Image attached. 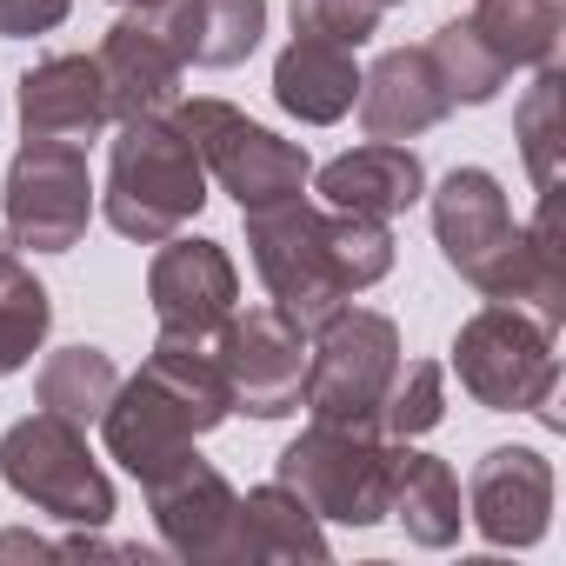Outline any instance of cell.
Wrapping results in <instances>:
<instances>
[{
  "instance_id": "44dd1931",
  "label": "cell",
  "mask_w": 566,
  "mask_h": 566,
  "mask_svg": "<svg viewBox=\"0 0 566 566\" xmlns=\"http://www.w3.org/2000/svg\"><path fill=\"white\" fill-rule=\"evenodd\" d=\"M147 21L187 67H240L266 34V0H160Z\"/></svg>"
},
{
  "instance_id": "d4e9b609",
  "label": "cell",
  "mask_w": 566,
  "mask_h": 566,
  "mask_svg": "<svg viewBox=\"0 0 566 566\" xmlns=\"http://www.w3.org/2000/svg\"><path fill=\"white\" fill-rule=\"evenodd\" d=\"M513 140H520V160H526L533 187L539 193H559V160H566V67L559 61H546L533 74V87L520 94Z\"/></svg>"
},
{
  "instance_id": "f546056e",
  "label": "cell",
  "mask_w": 566,
  "mask_h": 566,
  "mask_svg": "<svg viewBox=\"0 0 566 566\" xmlns=\"http://www.w3.org/2000/svg\"><path fill=\"white\" fill-rule=\"evenodd\" d=\"M294 34L307 41H334V48H367L380 34V0H287Z\"/></svg>"
},
{
  "instance_id": "2e32d148",
  "label": "cell",
  "mask_w": 566,
  "mask_h": 566,
  "mask_svg": "<svg viewBox=\"0 0 566 566\" xmlns=\"http://www.w3.org/2000/svg\"><path fill=\"white\" fill-rule=\"evenodd\" d=\"M94 67H101V87H107L114 120L174 114V101H180V74H187V61L174 54V41H167L147 14H120V21L101 34Z\"/></svg>"
},
{
  "instance_id": "836d02e7",
  "label": "cell",
  "mask_w": 566,
  "mask_h": 566,
  "mask_svg": "<svg viewBox=\"0 0 566 566\" xmlns=\"http://www.w3.org/2000/svg\"><path fill=\"white\" fill-rule=\"evenodd\" d=\"M380 8H400V0H380Z\"/></svg>"
},
{
  "instance_id": "4dcf8cb0",
  "label": "cell",
  "mask_w": 566,
  "mask_h": 566,
  "mask_svg": "<svg viewBox=\"0 0 566 566\" xmlns=\"http://www.w3.org/2000/svg\"><path fill=\"white\" fill-rule=\"evenodd\" d=\"M67 14H74V0H0V34L34 41V34H54Z\"/></svg>"
},
{
  "instance_id": "3957f363",
  "label": "cell",
  "mask_w": 566,
  "mask_h": 566,
  "mask_svg": "<svg viewBox=\"0 0 566 566\" xmlns=\"http://www.w3.org/2000/svg\"><path fill=\"white\" fill-rule=\"evenodd\" d=\"M207 207V167L193 154V140L174 127V114H140L120 120L114 147H107V187H101V213L120 240L160 247L167 233H180L193 213Z\"/></svg>"
},
{
  "instance_id": "603a6c76",
  "label": "cell",
  "mask_w": 566,
  "mask_h": 566,
  "mask_svg": "<svg viewBox=\"0 0 566 566\" xmlns=\"http://www.w3.org/2000/svg\"><path fill=\"white\" fill-rule=\"evenodd\" d=\"M467 21H473V34L506 67L559 61V34H566V8H559V0H473Z\"/></svg>"
},
{
  "instance_id": "6da1fadb",
  "label": "cell",
  "mask_w": 566,
  "mask_h": 566,
  "mask_svg": "<svg viewBox=\"0 0 566 566\" xmlns=\"http://www.w3.org/2000/svg\"><path fill=\"white\" fill-rule=\"evenodd\" d=\"M427 200H433L440 260L473 294L513 301L553 334L566 327V260H559V227H553L559 193H539V213L520 227L506 207V187L486 167H453Z\"/></svg>"
},
{
  "instance_id": "f1b7e54d",
  "label": "cell",
  "mask_w": 566,
  "mask_h": 566,
  "mask_svg": "<svg viewBox=\"0 0 566 566\" xmlns=\"http://www.w3.org/2000/svg\"><path fill=\"white\" fill-rule=\"evenodd\" d=\"M327 240H334V266L354 294H367L374 280L394 273V227L367 220V213H334L327 207Z\"/></svg>"
},
{
  "instance_id": "30bf717a",
  "label": "cell",
  "mask_w": 566,
  "mask_h": 566,
  "mask_svg": "<svg viewBox=\"0 0 566 566\" xmlns=\"http://www.w3.org/2000/svg\"><path fill=\"white\" fill-rule=\"evenodd\" d=\"M0 227L14 247L34 253H74L87 240L94 220V174H87V147H54V140H21V154L8 160L0 180Z\"/></svg>"
},
{
  "instance_id": "d6986e66",
  "label": "cell",
  "mask_w": 566,
  "mask_h": 566,
  "mask_svg": "<svg viewBox=\"0 0 566 566\" xmlns=\"http://www.w3.org/2000/svg\"><path fill=\"white\" fill-rule=\"evenodd\" d=\"M334 546H327V526H321V513L294 493V486H280V480H266V486H253V493H240V506H233V533H227V559L220 566H266V559H327Z\"/></svg>"
},
{
  "instance_id": "9c48e42d",
  "label": "cell",
  "mask_w": 566,
  "mask_h": 566,
  "mask_svg": "<svg viewBox=\"0 0 566 566\" xmlns=\"http://www.w3.org/2000/svg\"><path fill=\"white\" fill-rule=\"evenodd\" d=\"M174 127L193 140L200 167L240 200V207H266V200H287L314 180V160L301 140H280L273 127L247 120L233 101H213V94H193V101H174Z\"/></svg>"
},
{
  "instance_id": "277c9868",
  "label": "cell",
  "mask_w": 566,
  "mask_h": 566,
  "mask_svg": "<svg viewBox=\"0 0 566 566\" xmlns=\"http://www.w3.org/2000/svg\"><path fill=\"white\" fill-rule=\"evenodd\" d=\"M453 374H460L467 400L486 407V413H539V427H553V433L566 427L559 420L553 327H539L513 301H486L473 321H460V334H453Z\"/></svg>"
},
{
  "instance_id": "8fae6325",
  "label": "cell",
  "mask_w": 566,
  "mask_h": 566,
  "mask_svg": "<svg viewBox=\"0 0 566 566\" xmlns=\"http://www.w3.org/2000/svg\"><path fill=\"white\" fill-rule=\"evenodd\" d=\"M213 354L227 367V387H233V413L247 420H287L301 407V374H307V334L280 314L273 301L266 307H233L227 327L213 334Z\"/></svg>"
},
{
  "instance_id": "7a4b0ae2",
  "label": "cell",
  "mask_w": 566,
  "mask_h": 566,
  "mask_svg": "<svg viewBox=\"0 0 566 566\" xmlns=\"http://www.w3.org/2000/svg\"><path fill=\"white\" fill-rule=\"evenodd\" d=\"M227 413H233V387H227V367H220L213 340H174V334H160L154 354H147V367L114 387V400L101 413V433H107V453L147 486L200 433H213Z\"/></svg>"
},
{
  "instance_id": "83f0119b",
  "label": "cell",
  "mask_w": 566,
  "mask_h": 566,
  "mask_svg": "<svg viewBox=\"0 0 566 566\" xmlns=\"http://www.w3.org/2000/svg\"><path fill=\"white\" fill-rule=\"evenodd\" d=\"M447 420V367L440 360H400L394 367V387L380 400V420L374 433L380 440H420Z\"/></svg>"
},
{
  "instance_id": "e0dca14e",
  "label": "cell",
  "mask_w": 566,
  "mask_h": 566,
  "mask_svg": "<svg viewBox=\"0 0 566 566\" xmlns=\"http://www.w3.org/2000/svg\"><path fill=\"white\" fill-rule=\"evenodd\" d=\"M354 107H360L367 140H420V134H433V127L453 114V101H447V87H440L427 48H387V54L360 74Z\"/></svg>"
},
{
  "instance_id": "52a82bcc",
  "label": "cell",
  "mask_w": 566,
  "mask_h": 566,
  "mask_svg": "<svg viewBox=\"0 0 566 566\" xmlns=\"http://www.w3.org/2000/svg\"><path fill=\"white\" fill-rule=\"evenodd\" d=\"M0 480L48 520L87 526V533L114 520V480L87 453V427L61 413H28L0 433Z\"/></svg>"
},
{
  "instance_id": "cb8c5ba5",
  "label": "cell",
  "mask_w": 566,
  "mask_h": 566,
  "mask_svg": "<svg viewBox=\"0 0 566 566\" xmlns=\"http://www.w3.org/2000/svg\"><path fill=\"white\" fill-rule=\"evenodd\" d=\"M114 387H120L114 354H101V347L81 340V347H54V354L41 360L34 400H41V413H61V420H74V427H94V420L107 413Z\"/></svg>"
},
{
  "instance_id": "8992f818",
  "label": "cell",
  "mask_w": 566,
  "mask_h": 566,
  "mask_svg": "<svg viewBox=\"0 0 566 566\" xmlns=\"http://www.w3.org/2000/svg\"><path fill=\"white\" fill-rule=\"evenodd\" d=\"M400 367V327L374 307H340L307 334V374H301V407L327 427H374L380 400Z\"/></svg>"
},
{
  "instance_id": "1f68e13d",
  "label": "cell",
  "mask_w": 566,
  "mask_h": 566,
  "mask_svg": "<svg viewBox=\"0 0 566 566\" xmlns=\"http://www.w3.org/2000/svg\"><path fill=\"white\" fill-rule=\"evenodd\" d=\"M120 14H147V8H160V0H114Z\"/></svg>"
},
{
  "instance_id": "484cf974",
  "label": "cell",
  "mask_w": 566,
  "mask_h": 566,
  "mask_svg": "<svg viewBox=\"0 0 566 566\" xmlns=\"http://www.w3.org/2000/svg\"><path fill=\"white\" fill-rule=\"evenodd\" d=\"M48 327H54V294L34 280V266L0 253V380L34 367V354L48 347Z\"/></svg>"
},
{
  "instance_id": "d6a6232c",
  "label": "cell",
  "mask_w": 566,
  "mask_h": 566,
  "mask_svg": "<svg viewBox=\"0 0 566 566\" xmlns=\"http://www.w3.org/2000/svg\"><path fill=\"white\" fill-rule=\"evenodd\" d=\"M0 253H14V240H8V227H0Z\"/></svg>"
},
{
  "instance_id": "ba28073f",
  "label": "cell",
  "mask_w": 566,
  "mask_h": 566,
  "mask_svg": "<svg viewBox=\"0 0 566 566\" xmlns=\"http://www.w3.org/2000/svg\"><path fill=\"white\" fill-rule=\"evenodd\" d=\"M273 480L294 486L321 520L380 526L387 520V493H394V440H380L374 427H327V420H314L301 440L280 447Z\"/></svg>"
},
{
  "instance_id": "ac0fdd59",
  "label": "cell",
  "mask_w": 566,
  "mask_h": 566,
  "mask_svg": "<svg viewBox=\"0 0 566 566\" xmlns=\"http://www.w3.org/2000/svg\"><path fill=\"white\" fill-rule=\"evenodd\" d=\"M321 200L334 213L394 220V213L427 200V160L407 140H367V147H354V154L321 167Z\"/></svg>"
},
{
  "instance_id": "9a60e30c",
  "label": "cell",
  "mask_w": 566,
  "mask_h": 566,
  "mask_svg": "<svg viewBox=\"0 0 566 566\" xmlns=\"http://www.w3.org/2000/svg\"><path fill=\"white\" fill-rule=\"evenodd\" d=\"M14 114H21V140H54V147H94L114 120L94 54H54L28 67Z\"/></svg>"
},
{
  "instance_id": "4fadbf2b",
  "label": "cell",
  "mask_w": 566,
  "mask_h": 566,
  "mask_svg": "<svg viewBox=\"0 0 566 566\" xmlns=\"http://www.w3.org/2000/svg\"><path fill=\"white\" fill-rule=\"evenodd\" d=\"M467 526L486 546H539L553 526V460L539 447H486L467 473Z\"/></svg>"
},
{
  "instance_id": "7c38bea8",
  "label": "cell",
  "mask_w": 566,
  "mask_h": 566,
  "mask_svg": "<svg viewBox=\"0 0 566 566\" xmlns=\"http://www.w3.org/2000/svg\"><path fill=\"white\" fill-rule=\"evenodd\" d=\"M147 307L160 334L174 340H213L227 314L240 307V273L233 253L207 233H167L154 266H147Z\"/></svg>"
},
{
  "instance_id": "4316f807",
  "label": "cell",
  "mask_w": 566,
  "mask_h": 566,
  "mask_svg": "<svg viewBox=\"0 0 566 566\" xmlns=\"http://www.w3.org/2000/svg\"><path fill=\"white\" fill-rule=\"evenodd\" d=\"M427 61H433V74H440V87H447V101H453V107H486V101H500V87L513 81V67H506L480 34H473V21H467V14L433 28Z\"/></svg>"
},
{
  "instance_id": "ffe728a7",
  "label": "cell",
  "mask_w": 566,
  "mask_h": 566,
  "mask_svg": "<svg viewBox=\"0 0 566 566\" xmlns=\"http://www.w3.org/2000/svg\"><path fill=\"white\" fill-rule=\"evenodd\" d=\"M387 520H400L407 539L427 546V553L460 546V526H467L460 473H453L440 453H420L413 440H394V493H387Z\"/></svg>"
},
{
  "instance_id": "5b68a950",
  "label": "cell",
  "mask_w": 566,
  "mask_h": 566,
  "mask_svg": "<svg viewBox=\"0 0 566 566\" xmlns=\"http://www.w3.org/2000/svg\"><path fill=\"white\" fill-rule=\"evenodd\" d=\"M240 220H247V253H253V273H260L266 301L301 334H314L321 321H334L354 301V287L334 266L327 213L314 200L287 193V200H266V207H240Z\"/></svg>"
},
{
  "instance_id": "5bb4252c",
  "label": "cell",
  "mask_w": 566,
  "mask_h": 566,
  "mask_svg": "<svg viewBox=\"0 0 566 566\" xmlns=\"http://www.w3.org/2000/svg\"><path fill=\"white\" fill-rule=\"evenodd\" d=\"M233 506H240L233 480H227L213 460H200L193 447H187L167 473L147 480V513H154L160 546H167L174 559H193V566H220V559H227Z\"/></svg>"
},
{
  "instance_id": "7402d4cb",
  "label": "cell",
  "mask_w": 566,
  "mask_h": 566,
  "mask_svg": "<svg viewBox=\"0 0 566 566\" xmlns=\"http://www.w3.org/2000/svg\"><path fill=\"white\" fill-rule=\"evenodd\" d=\"M354 94H360V67H354V48H334V41H307L294 34L273 61V101L280 114H294L301 127H334L354 114Z\"/></svg>"
}]
</instances>
